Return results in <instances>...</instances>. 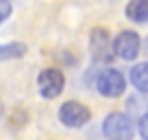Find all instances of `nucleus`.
<instances>
[{
	"label": "nucleus",
	"instance_id": "nucleus-1",
	"mask_svg": "<svg viewBox=\"0 0 148 140\" xmlns=\"http://www.w3.org/2000/svg\"><path fill=\"white\" fill-rule=\"evenodd\" d=\"M133 131H135V127H133L131 116H126L122 112L109 114L105 118V123H102V134L109 140H131Z\"/></svg>",
	"mask_w": 148,
	"mask_h": 140
},
{
	"label": "nucleus",
	"instance_id": "nucleus-2",
	"mask_svg": "<svg viewBox=\"0 0 148 140\" xmlns=\"http://www.w3.org/2000/svg\"><path fill=\"white\" fill-rule=\"evenodd\" d=\"M96 88L102 96L107 98H116V96H122L126 90V81H124V75L120 70H113V68H105L98 75L96 79Z\"/></svg>",
	"mask_w": 148,
	"mask_h": 140
},
{
	"label": "nucleus",
	"instance_id": "nucleus-3",
	"mask_svg": "<svg viewBox=\"0 0 148 140\" xmlns=\"http://www.w3.org/2000/svg\"><path fill=\"white\" fill-rule=\"evenodd\" d=\"M63 85H65V77L57 68H46L37 75V90L44 98H57L63 92Z\"/></svg>",
	"mask_w": 148,
	"mask_h": 140
},
{
	"label": "nucleus",
	"instance_id": "nucleus-4",
	"mask_svg": "<svg viewBox=\"0 0 148 140\" xmlns=\"http://www.w3.org/2000/svg\"><path fill=\"white\" fill-rule=\"evenodd\" d=\"M89 116H92V112L79 101H68V103H63L61 110H59V121L63 123L65 127H70V129L83 127L85 123L89 121Z\"/></svg>",
	"mask_w": 148,
	"mask_h": 140
},
{
	"label": "nucleus",
	"instance_id": "nucleus-5",
	"mask_svg": "<svg viewBox=\"0 0 148 140\" xmlns=\"http://www.w3.org/2000/svg\"><path fill=\"white\" fill-rule=\"evenodd\" d=\"M139 46H142V40L135 31H122L113 40V53L124 61H133L139 53Z\"/></svg>",
	"mask_w": 148,
	"mask_h": 140
},
{
	"label": "nucleus",
	"instance_id": "nucleus-6",
	"mask_svg": "<svg viewBox=\"0 0 148 140\" xmlns=\"http://www.w3.org/2000/svg\"><path fill=\"white\" fill-rule=\"evenodd\" d=\"M89 48L96 61H105L111 57V44H109V33L105 28H94L92 40H89Z\"/></svg>",
	"mask_w": 148,
	"mask_h": 140
},
{
	"label": "nucleus",
	"instance_id": "nucleus-7",
	"mask_svg": "<svg viewBox=\"0 0 148 140\" xmlns=\"http://www.w3.org/2000/svg\"><path fill=\"white\" fill-rule=\"evenodd\" d=\"M131 83L139 92L148 94V61H142V64L133 66V70H131Z\"/></svg>",
	"mask_w": 148,
	"mask_h": 140
},
{
	"label": "nucleus",
	"instance_id": "nucleus-8",
	"mask_svg": "<svg viewBox=\"0 0 148 140\" xmlns=\"http://www.w3.org/2000/svg\"><path fill=\"white\" fill-rule=\"evenodd\" d=\"M126 18L133 22H144L148 20V0H133L126 5Z\"/></svg>",
	"mask_w": 148,
	"mask_h": 140
},
{
	"label": "nucleus",
	"instance_id": "nucleus-9",
	"mask_svg": "<svg viewBox=\"0 0 148 140\" xmlns=\"http://www.w3.org/2000/svg\"><path fill=\"white\" fill-rule=\"evenodd\" d=\"M24 53H26V44H22V42L2 44V46H0V61L20 59V57H24Z\"/></svg>",
	"mask_w": 148,
	"mask_h": 140
},
{
	"label": "nucleus",
	"instance_id": "nucleus-10",
	"mask_svg": "<svg viewBox=\"0 0 148 140\" xmlns=\"http://www.w3.org/2000/svg\"><path fill=\"white\" fill-rule=\"evenodd\" d=\"M9 13H11V5L7 2V0H0V24L9 18Z\"/></svg>",
	"mask_w": 148,
	"mask_h": 140
},
{
	"label": "nucleus",
	"instance_id": "nucleus-11",
	"mask_svg": "<svg viewBox=\"0 0 148 140\" xmlns=\"http://www.w3.org/2000/svg\"><path fill=\"white\" fill-rule=\"evenodd\" d=\"M139 134H142L144 140H148V114H144L139 118Z\"/></svg>",
	"mask_w": 148,
	"mask_h": 140
},
{
	"label": "nucleus",
	"instance_id": "nucleus-12",
	"mask_svg": "<svg viewBox=\"0 0 148 140\" xmlns=\"http://www.w3.org/2000/svg\"><path fill=\"white\" fill-rule=\"evenodd\" d=\"M2 114H5V107H2V101H0V121H2Z\"/></svg>",
	"mask_w": 148,
	"mask_h": 140
}]
</instances>
